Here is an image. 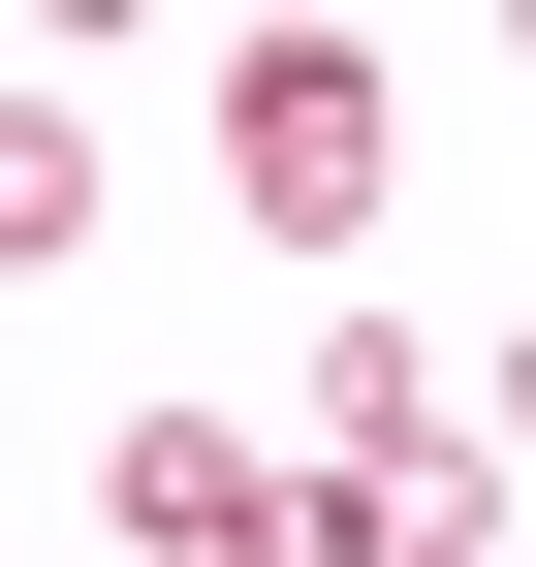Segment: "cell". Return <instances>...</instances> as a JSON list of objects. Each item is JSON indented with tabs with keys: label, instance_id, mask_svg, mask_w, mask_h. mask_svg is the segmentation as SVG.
Segmentation results:
<instances>
[]
</instances>
